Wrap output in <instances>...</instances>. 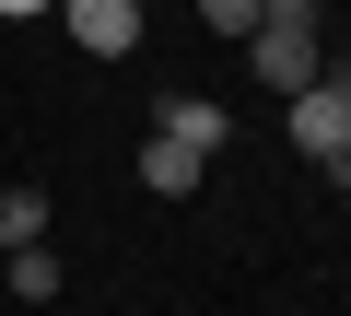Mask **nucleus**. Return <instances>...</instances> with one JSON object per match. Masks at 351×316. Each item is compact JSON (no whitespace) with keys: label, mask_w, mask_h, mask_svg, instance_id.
<instances>
[{"label":"nucleus","mask_w":351,"mask_h":316,"mask_svg":"<svg viewBox=\"0 0 351 316\" xmlns=\"http://www.w3.org/2000/svg\"><path fill=\"white\" fill-rule=\"evenodd\" d=\"M281 129H293V152L328 188H351V59H328L304 94H281Z\"/></svg>","instance_id":"nucleus-1"},{"label":"nucleus","mask_w":351,"mask_h":316,"mask_svg":"<svg viewBox=\"0 0 351 316\" xmlns=\"http://www.w3.org/2000/svg\"><path fill=\"white\" fill-rule=\"evenodd\" d=\"M328 24H316V0H258V36H246V71L269 82V94H304L316 71H328V47H316Z\"/></svg>","instance_id":"nucleus-2"},{"label":"nucleus","mask_w":351,"mask_h":316,"mask_svg":"<svg viewBox=\"0 0 351 316\" xmlns=\"http://www.w3.org/2000/svg\"><path fill=\"white\" fill-rule=\"evenodd\" d=\"M59 24H71V47L82 59H129L152 24H141V0H59Z\"/></svg>","instance_id":"nucleus-3"},{"label":"nucleus","mask_w":351,"mask_h":316,"mask_svg":"<svg viewBox=\"0 0 351 316\" xmlns=\"http://www.w3.org/2000/svg\"><path fill=\"white\" fill-rule=\"evenodd\" d=\"M199 176H211V152H199V141H176V129L141 141V188H152V199H188Z\"/></svg>","instance_id":"nucleus-4"},{"label":"nucleus","mask_w":351,"mask_h":316,"mask_svg":"<svg viewBox=\"0 0 351 316\" xmlns=\"http://www.w3.org/2000/svg\"><path fill=\"white\" fill-rule=\"evenodd\" d=\"M152 129H176V141H199V152H223V141H234L223 94H164V106H152Z\"/></svg>","instance_id":"nucleus-5"},{"label":"nucleus","mask_w":351,"mask_h":316,"mask_svg":"<svg viewBox=\"0 0 351 316\" xmlns=\"http://www.w3.org/2000/svg\"><path fill=\"white\" fill-rule=\"evenodd\" d=\"M0 281H12V304H59V293H71V269L47 258V234H36V246H0Z\"/></svg>","instance_id":"nucleus-6"},{"label":"nucleus","mask_w":351,"mask_h":316,"mask_svg":"<svg viewBox=\"0 0 351 316\" xmlns=\"http://www.w3.org/2000/svg\"><path fill=\"white\" fill-rule=\"evenodd\" d=\"M47 234V188L24 176V188H0V246H36Z\"/></svg>","instance_id":"nucleus-7"},{"label":"nucleus","mask_w":351,"mask_h":316,"mask_svg":"<svg viewBox=\"0 0 351 316\" xmlns=\"http://www.w3.org/2000/svg\"><path fill=\"white\" fill-rule=\"evenodd\" d=\"M199 24L211 36H258V0H199Z\"/></svg>","instance_id":"nucleus-8"},{"label":"nucleus","mask_w":351,"mask_h":316,"mask_svg":"<svg viewBox=\"0 0 351 316\" xmlns=\"http://www.w3.org/2000/svg\"><path fill=\"white\" fill-rule=\"evenodd\" d=\"M0 12H12V24H36V12H59V0H0Z\"/></svg>","instance_id":"nucleus-9"}]
</instances>
